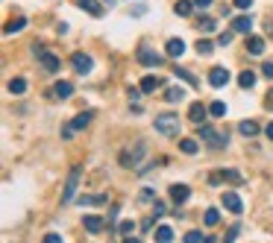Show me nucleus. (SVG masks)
I'll list each match as a JSON object with an SVG mask.
<instances>
[{"label":"nucleus","mask_w":273,"mask_h":243,"mask_svg":"<svg viewBox=\"0 0 273 243\" xmlns=\"http://www.w3.org/2000/svg\"><path fill=\"white\" fill-rule=\"evenodd\" d=\"M197 138H203L206 144H209V150L212 153H218V150H223L226 144H229V135H218L212 126H206V123H200L197 126Z\"/></svg>","instance_id":"nucleus-1"},{"label":"nucleus","mask_w":273,"mask_h":243,"mask_svg":"<svg viewBox=\"0 0 273 243\" xmlns=\"http://www.w3.org/2000/svg\"><path fill=\"white\" fill-rule=\"evenodd\" d=\"M156 132H159V135H168V138L179 135V114H174V111L159 114V117H156Z\"/></svg>","instance_id":"nucleus-2"},{"label":"nucleus","mask_w":273,"mask_h":243,"mask_svg":"<svg viewBox=\"0 0 273 243\" xmlns=\"http://www.w3.org/2000/svg\"><path fill=\"white\" fill-rule=\"evenodd\" d=\"M79 167H74L71 173H68V182H65V188H62V205H68V202H74V194H76V185H79Z\"/></svg>","instance_id":"nucleus-3"},{"label":"nucleus","mask_w":273,"mask_h":243,"mask_svg":"<svg viewBox=\"0 0 273 243\" xmlns=\"http://www.w3.org/2000/svg\"><path fill=\"white\" fill-rule=\"evenodd\" d=\"M71 65H74V70H76L79 76H85V73H91V67H94V62H91V56H85V53H74V56H71Z\"/></svg>","instance_id":"nucleus-4"},{"label":"nucleus","mask_w":273,"mask_h":243,"mask_svg":"<svg viewBox=\"0 0 273 243\" xmlns=\"http://www.w3.org/2000/svg\"><path fill=\"white\" fill-rule=\"evenodd\" d=\"M221 202H223V208H226L229 214H241V211H244V202H241V197H238L235 191H226V194L221 197Z\"/></svg>","instance_id":"nucleus-5"},{"label":"nucleus","mask_w":273,"mask_h":243,"mask_svg":"<svg viewBox=\"0 0 273 243\" xmlns=\"http://www.w3.org/2000/svg\"><path fill=\"white\" fill-rule=\"evenodd\" d=\"M229 79H232V76H229V70H226V67H221V65L209 70V85H212V88H223Z\"/></svg>","instance_id":"nucleus-6"},{"label":"nucleus","mask_w":273,"mask_h":243,"mask_svg":"<svg viewBox=\"0 0 273 243\" xmlns=\"http://www.w3.org/2000/svg\"><path fill=\"white\" fill-rule=\"evenodd\" d=\"M138 62H141L144 67H159V65H162V56H159V53H153V50H147V47H141Z\"/></svg>","instance_id":"nucleus-7"},{"label":"nucleus","mask_w":273,"mask_h":243,"mask_svg":"<svg viewBox=\"0 0 273 243\" xmlns=\"http://www.w3.org/2000/svg\"><path fill=\"white\" fill-rule=\"evenodd\" d=\"M188 197H191V188H188V185H171V199H174L176 205H185Z\"/></svg>","instance_id":"nucleus-8"},{"label":"nucleus","mask_w":273,"mask_h":243,"mask_svg":"<svg viewBox=\"0 0 273 243\" xmlns=\"http://www.w3.org/2000/svg\"><path fill=\"white\" fill-rule=\"evenodd\" d=\"M232 32H253V18L250 15H238V18H232Z\"/></svg>","instance_id":"nucleus-9"},{"label":"nucleus","mask_w":273,"mask_h":243,"mask_svg":"<svg viewBox=\"0 0 273 243\" xmlns=\"http://www.w3.org/2000/svg\"><path fill=\"white\" fill-rule=\"evenodd\" d=\"M38 59H41V67H44L47 73H56V70L62 67V62H59V56H56V53H41Z\"/></svg>","instance_id":"nucleus-10"},{"label":"nucleus","mask_w":273,"mask_h":243,"mask_svg":"<svg viewBox=\"0 0 273 243\" xmlns=\"http://www.w3.org/2000/svg\"><path fill=\"white\" fill-rule=\"evenodd\" d=\"M82 226H85L88 235H100V232H103V217H97V214H85Z\"/></svg>","instance_id":"nucleus-11"},{"label":"nucleus","mask_w":273,"mask_h":243,"mask_svg":"<svg viewBox=\"0 0 273 243\" xmlns=\"http://www.w3.org/2000/svg\"><path fill=\"white\" fill-rule=\"evenodd\" d=\"M165 53H168L171 59H179V56L185 53V41H182V38H171V41L165 44Z\"/></svg>","instance_id":"nucleus-12"},{"label":"nucleus","mask_w":273,"mask_h":243,"mask_svg":"<svg viewBox=\"0 0 273 243\" xmlns=\"http://www.w3.org/2000/svg\"><path fill=\"white\" fill-rule=\"evenodd\" d=\"M76 6L85 9L91 18H100V15H103V3H100V0H76Z\"/></svg>","instance_id":"nucleus-13"},{"label":"nucleus","mask_w":273,"mask_h":243,"mask_svg":"<svg viewBox=\"0 0 273 243\" xmlns=\"http://www.w3.org/2000/svg\"><path fill=\"white\" fill-rule=\"evenodd\" d=\"M206 114H209V106H203V103H191L188 117H191L194 123H203V120H206Z\"/></svg>","instance_id":"nucleus-14"},{"label":"nucleus","mask_w":273,"mask_h":243,"mask_svg":"<svg viewBox=\"0 0 273 243\" xmlns=\"http://www.w3.org/2000/svg\"><path fill=\"white\" fill-rule=\"evenodd\" d=\"M141 155H144V144H138L132 155H129V153H124V155H121V164H124V167H135V164L141 161Z\"/></svg>","instance_id":"nucleus-15"},{"label":"nucleus","mask_w":273,"mask_h":243,"mask_svg":"<svg viewBox=\"0 0 273 243\" xmlns=\"http://www.w3.org/2000/svg\"><path fill=\"white\" fill-rule=\"evenodd\" d=\"M162 85H165V79H159V76H144V79H141V91H144V94H153V91H159Z\"/></svg>","instance_id":"nucleus-16"},{"label":"nucleus","mask_w":273,"mask_h":243,"mask_svg":"<svg viewBox=\"0 0 273 243\" xmlns=\"http://www.w3.org/2000/svg\"><path fill=\"white\" fill-rule=\"evenodd\" d=\"M194 6H197L194 0H176V3H174V12H176L179 18H188V15L194 12Z\"/></svg>","instance_id":"nucleus-17"},{"label":"nucleus","mask_w":273,"mask_h":243,"mask_svg":"<svg viewBox=\"0 0 273 243\" xmlns=\"http://www.w3.org/2000/svg\"><path fill=\"white\" fill-rule=\"evenodd\" d=\"M53 94H56L59 100H68V97L74 94V85H71V82H65V79H59V82H56V88H53Z\"/></svg>","instance_id":"nucleus-18"},{"label":"nucleus","mask_w":273,"mask_h":243,"mask_svg":"<svg viewBox=\"0 0 273 243\" xmlns=\"http://www.w3.org/2000/svg\"><path fill=\"white\" fill-rule=\"evenodd\" d=\"M238 132H241L244 138H253V135H259V123H256V120H241V123H238Z\"/></svg>","instance_id":"nucleus-19"},{"label":"nucleus","mask_w":273,"mask_h":243,"mask_svg":"<svg viewBox=\"0 0 273 243\" xmlns=\"http://www.w3.org/2000/svg\"><path fill=\"white\" fill-rule=\"evenodd\" d=\"M174 73H176V76H179V79H185V82H188V85H191V88H197V85H200V79H197V76H194V73H191V70H185V67H179V65H176V67H174Z\"/></svg>","instance_id":"nucleus-20"},{"label":"nucleus","mask_w":273,"mask_h":243,"mask_svg":"<svg viewBox=\"0 0 273 243\" xmlns=\"http://www.w3.org/2000/svg\"><path fill=\"white\" fill-rule=\"evenodd\" d=\"M24 26H26V18H15V21H9V23L3 26V32H6V35H15V32H21Z\"/></svg>","instance_id":"nucleus-21"},{"label":"nucleus","mask_w":273,"mask_h":243,"mask_svg":"<svg viewBox=\"0 0 273 243\" xmlns=\"http://www.w3.org/2000/svg\"><path fill=\"white\" fill-rule=\"evenodd\" d=\"M247 50H250L253 56H262V53H265V38H259V35H253V38L247 41Z\"/></svg>","instance_id":"nucleus-22"},{"label":"nucleus","mask_w":273,"mask_h":243,"mask_svg":"<svg viewBox=\"0 0 273 243\" xmlns=\"http://www.w3.org/2000/svg\"><path fill=\"white\" fill-rule=\"evenodd\" d=\"M165 100H168V103H182V100H185V88H179V85H176V88H168V91H165Z\"/></svg>","instance_id":"nucleus-23"},{"label":"nucleus","mask_w":273,"mask_h":243,"mask_svg":"<svg viewBox=\"0 0 273 243\" xmlns=\"http://www.w3.org/2000/svg\"><path fill=\"white\" fill-rule=\"evenodd\" d=\"M91 120H94V114H91V111H82V114H76V117L71 120V126H74V129H85Z\"/></svg>","instance_id":"nucleus-24"},{"label":"nucleus","mask_w":273,"mask_h":243,"mask_svg":"<svg viewBox=\"0 0 273 243\" xmlns=\"http://www.w3.org/2000/svg\"><path fill=\"white\" fill-rule=\"evenodd\" d=\"M238 85H241V88H253V85H256V73H253V70H241V73H238Z\"/></svg>","instance_id":"nucleus-25"},{"label":"nucleus","mask_w":273,"mask_h":243,"mask_svg":"<svg viewBox=\"0 0 273 243\" xmlns=\"http://www.w3.org/2000/svg\"><path fill=\"white\" fill-rule=\"evenodd\" d=\"M209 114H212V117H223V114H226V103H223V100H212V103H209Z\"/></svg>","instance_id":"nucleus-26"},{"label":"nucleus","mask_w":273,"mask_h":243,"mask_svg":"<svg viewBox=\"0 0 273 243\" xmlns=\"http://www.w3.org/2000/svg\"><path fill=\"white\" fill-rule=\"evenodd\" d=\"M79 205H106V197L103 194H94V197H79Z\"/></svg>","instance_id":"nucleus-27"},{"label":"nucleus","mask_w":273,"mask_h":243,"mask_svg":"<svg viewBox=\"0 0 273 243\" xmlns=\"http://www.w3.org/2000/svg\"><path fill=\"white\" fill-rule=\"evenodd\" d=\"M156 241L159 243L174 241V229H171V226H159V229H156Z\"/></svg>","instance_id":"nucleus-28"},{"label":"nucleus","mask_w":273,"mask_h":243,"mask_svg":"<svg viewBox=\"0 0 273 243\" xmlns=\"http://www.w3.org/2000/svg\"><path fill=\"white\" fill-rule=\"evenodd\" d=\"M179 150H182L185 155H194V153H197V141H194V138H182V141H179Z\"/></svg>","instance_id":"nucleus-29"},{"label":"nucleus","mask_w":273,"mask_h":243,"mask_svg":"<svg viewBox=\"0 0 273 243\" xmlns=\"http://www.w3.org/2000/svg\"><path fill=\"white\" fill-rule=\"evenodd\" d=\"M194 47H197V53H200V56H209V53H212V50H215V44H212V41H209V38H200V41H197V44H194Z\"/></svg>","instance_id":"nucleus-30"},{"label":"nucleus","mask_w":273,"mask_h":243,"mask_svg":"<svg viewBox=\"0 0 273 243\" xmlns=\"http://www.w3.org/2000/svg\"><path fill=\"white\" fill-rule=\"evenodd\" d=\"M9 91H12V94H24V91H26V79H21V76H15V79L9 82Z\"/></svg>","instance_id":"nucleus-31"},{"label":"nucleus","mask_w":273,"mask_h":243,"mask_svg":"<svg viewBox=\"0 0 273 243\" xmlns=\"http://www.w3.org/2000/svg\"><path fill=\"white\" fill-rule=\"evenodd\" d=\"M223 182H232V185H241V182H244V176H241L238 170H223Z\"/></svg>","instance_id":"nucleus-32"},{"label":"nucleus","mask_w":273,"mask_h":243,"mask_svg":"<svg viewBox=\"0 0 273 243\" xmlns=\"http://www.w3.org/2000/svg\"><path fill=\"white\" fill-rule=\"evenodd\" d=\"M221 223V211L218 208H206V226H218Z\"/></svg>","instance_id":"nucleus-33"},{"label":"nucleus","mask_w":273,"mask_h":243,"mask_svg":"<svg viewBox=\"0 0 273 243\" xmlns=\"http://www.w3.org/2000/svg\"><path fill=\"white\" fill-rule=\"evenodd\" d=\"M197 26H200V32H215V18H200Z\"/></svg>","instance_id":"nucleus-34"},{"label":"nucleus","mask_w":273,"mask_h":243,"mask_svg":"<svg viewBox=\"0 0 273 243\" xmlns=\"http://www.w3.org/2000/svg\"><path fill=\"white\" fill-rule=\"evenodd\" d=\"M118 232H121V238H129V235H132V232H135V223H132V220H124V223H121V229H118Z\"/></svg>","instance_id":"nucleus-35"},{"label":"nucleus","mask_w":273,"mask_h":243,"mask_svg":"<svg viewBox=\"0 0 273 243\" xmlns=\"http://www.w3.org/2000/svg\"><path fill=\"white\" fill-rule=\"evenodd\" d=\"M126 94H129V100H132V103H138L144 91H141V88H132V85H129V88H126Z\"/></svg>","instance_id":"nucleus-36"},{"label":"nucleus","mask_w":273,"mask_h":243,"mask_svg":"<svg viewBox=\"0 0 273 243\" xmlns=\"http://www.w3.org/2000/svg\"><path fill=\"white\" fill-rule=\"evenodd\" d=\"M138 199H141V202H153V199H156V194H153L150 188H144V191L138 194Z\"/></svg>","instance_id":"nucleus-37"},{"label":"nucleus","mask_w":273,"mask_h":243,"mask_svg":"<svg viewBox=\"0 0 273 243\" xmlns=\"http://www.w3.org/2000/svg\"><path fill=\"white\" fill-rule=\"evenodd\" d=\"M218 44H221V47L232 44V32H221V35H218Z\"/></svg>","instance_id":"nucleus-38"},{"label":"nucleus","mask_w":273,"mask_h":243,"mask_svg":"<svg viewBox=\"0 0 273 243\" xmlns=\"http://www.w3.org/2000/svg\"><path fill=\"white\" fill-rule=\"evenodd\" d=\"M223 182V170H215L212 176H209V185H221Z\"/></svg>","instance_id":"nucleus-39"},{"label":"nucleus","mask_w":273,"mask_h":243,"mask_svg":"<svg viewBox=\"0 0 273 243\" xmlns=\"http://www.w3.org/2000/svg\"><path fill=\"white\" fill-rule=\"evenodd\" d=\"M185 241H188V243H197V241H206V238H203V232H188V235H185Z\"/></svg>","instance_id":"nucleus-40"},{"label":"nucleus","mask_w":273,"mask_h":243,"mask_svg":"<svg viewBox=\"0 0 273 243\" xmlns=\"http://www.w3.org/2000/svg\"><path fill=\"white\" fill-rule=\"evenodd\" d=\"M262 73H265L268 79H273V62H265V65H262Z\"/></svg>","instance_id":"nucleus-41"},{"label":"nucleus","mask_w":273,"mask_h":243,"mask_svg":"<svg viewBox=\"0 0 273 243\" xmlns=\"http://www.w3.org/2000/svg\"><path fill=\"white\" fill-rule=\"evenodd\" d=\"M232 6H235V9H250L253 0H232Z\"/></svg>","instance_id":"nucleus-42"},{"label":"nucleus","mask_w":273,"mask_h":243,"mask_svg":"<svg viewBox=\"0 0 273 243\" xmlns=\"http://www.w3.org/2000/svg\"><path fill=\"white\" fill-rule=\"evenodd\" d=\"M265 106H268V109H271V111H273V88H271V91H268V97H265Z\"/></svg>","instance_id":"nucleus-43"},{"label":"nucleus","mask_w":273,"mask_h":243,"mask_svg":"<svg viewBox=\"0 0 273 243\" xmlns=\"http://www.w3.org/2000/svg\"><path fill=\"white\" fill-rule=\"evenodd\" d=\"M265 135H268V141H273V120L265 126Z\"/></svg>","instance_id":"nucleus-44"},{"label":"nucleus","mask_w":273,"mask_h":243,"mask_svg":"<svg viewBox=\"0 0 273 243\" xmlns=\"http://www.w3.org/2000/svg\"><path fill=\"white\" fill-rule=\"evenodd\" d=\"M194 3H197L200 9H206V6H212V0H194Z\"/></svg>","instance_id":"nucleus-45"}]
</instances>
